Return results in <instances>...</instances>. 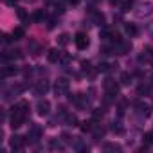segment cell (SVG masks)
Masks as SVG:
<instances>
[{
    "mask_svg": "<svg viewBox=\"0 0 153 153\" xmlns=\"http://www.w3.org/2000/svg\"><path fill=\"white\" fill-rule=\"evenodd\" d=\"M144 139H146V142H153V131L146 133V135H144Z\"/></svg>",
    "mask_w": 153,
    "mask_h": 153,
    "instance_id": "1f68e13d",
    "label": "cell"
},
{
    "mask_svg": "<svg viewBox=\"0 0 153 153\" xmlns=\"http://www.w3.org/2000/svg\"><path fill=\"white\" fill-rule=\"evenodd\" d=\"M6 2H7V4H9V6H13V4H15V2H16V0H6Z\"/></svg>",
    "mask_w": 153,
    "mask_h": 153,
    "instance_id": "e575fe53",
    "label": "cell"
},
{
    "mask_svg": "<svg viewBox=\"0 0 153 153\" xmlns=\"http://www.w3.org/2000/svg\"><path fill=\"white\" fill-rule=\"evenodd\" d=\"M24 34H25L24 27H16V29L13 31V36H15V40H20V38H24Z\"/></svg>",
    "mask_w": 153,
    "mask_h": 153,
    "instance_id": "e0dca14e",
    "label": "cell"
},
{
    "mask_svg": "<svg viewBox=\"0 0 153 153\" xmlns=\"http://www.w3.org/2000/svg\"><path fill=\"white\" fill-rule=\"evenodd\" d=\"M43 18H45V11H43V9L34 11V15H33V20H34V22H42Z\"/></svg>",
    "mask_w": 153,
    "mask_h": 153,
    "instance_id": "9a60e30c",
    "label": "cell"
},
{
    "mask_svg": "<svg viewBox=\"0 0 153 153\" xmlns=\"http://www.w3.org/2000/svg\"><path fill=\"white\" fill-rule=\"evenodd\" d=\"M61 56H63V54H61L58 49H51L49 54H47V59H49L51 63H58V61L61 59Z\"/></svg>",
    "mask_w": 153,
    "mask_h": 153,
    "instance_id": "8992f818",
    "label": "cell"
},
{
    "mask_svg": "<svg viewBox=\"0 0 153 153\" xmlns=\"http://www.w3.org/2000/svg\"><path fill=\"white\" fill-rule=\"evenodd\" d=\"M103 135H105V128H96V131H94V137H96V140H99Z\"/></svg>",
    "mask_w": 153,
    "mask_h": 153,
    "instance_id": "484cf974",
    "label": "cell"
},
{
    "mask_svg": "<svg viewBox=\"0 0 153 153\" xmlns=\"http://www.w3.org/2000/svg\"><path fill=\"white\" fill-rule=\"evenodd\" d=\"M65 121H67L68 126H78V117H76L74 114H67L65 115Z\"/></svg>",
    "mask_w": 153,
    "mask_h": 153,
    "instance_id": "4fadbf2b",
    "label": "cell"
},
{
    "mask_svg": "<svg viewBox=\"0 0 153 153\" xmlns=\"http://www.w3.org/2000/svg\"><path fill=\"white\" fill-rule=\"evenodd\" d=\"M49 110H51V105H49V101H45V99H40V101L36 103V112H38V115H49Z\"/></svg>",
    "mask_w": 153,
    "mask_h": 153,
    "instance_id": "5b68a950",
    "label": "cell"
},
{
    "mask_svg": "<svg viewBox=\"0 0 153 153\" xmlns=\"http://www.w3.org/2000/svg\"><path fill=\"white\" fill-rule=\"evenodd\" d=\"M130 81H131L130 72H123V74H121V83H123V85H128Z\"/></svg>",
    "mask_w": 153,
    "mask_h": 153,
    "instance_id": "d6986e66",
    "label": "cell"
},
{
    "mask_svg": "<svg viewBox=\"0 0 153 153\" xmlns=\"http://www.w3.org/2000/svg\"><path fill=\"white\" fill-rule=\"evenodd\" d=\"M135 108H137V112L140 114V115H144V117H148L151 112H149V106L146 105V103H135Z\"/></svg>",
    "mask_w": 153,
    "mask_h": 153,
    "instance_id": "8fae6325",
    "label": "cell"
},
{
    "mask_svg": "<svg viewBox=\"0 0 153 153\" xmlns=\"http://www.w3.org/2000/svg\"><path fill=\"white\" fill-rule=\"evenodd\" d=\"M42 51H43V45H38L36 42H31V43H29V52H31L33 56H40Z\"/></svg>",
    "mask_w": 153,
    "mask_h": 153,
    "instance_id": "30bf717a",
    "label": "cell"
},
{
    "mask_svg": "<svg viewBox=\"0 0 153 153\" xmlns=\"http://www.w3.org/2000/svg\"><path fill=\"white\" fill-rule=\"evenodd\" d=\"M131 4H133L131 0H124V2L121 4V9H123V11L126 13V11H130V9H131Z\"/></svg>",
    "mask_w": 153,
    "mask_h": 153,
    "instance_id": "603a6c76",
    "label": "cell"
},
{
    "mask_svg": "<svg viewBox=\"0 0 153 153\" xmlns=\"http://www.w3.org/2000/svg\"><path fill=\"white\" fill-rule=\"evenodd\" d=\"M151 85H153V76H151Z\"/></svg>",
    "mask_w": 153,
    "mask_h": 153,
    "instance_id": "f35d334b",
    "label": "cell"
},
{
    "mask_svg": "<svg viewBox=\"0 0 153 153\" xmlns=\"http://www.w3.org/2000/svg\"><path fill=\"white\" fill-rule=\"evenodd\" d=\"M25 119H27L25 114H22V112H13V117H11V128H13V130L20 128V126L25 123Z\"/></svg>",
    "mask_w": 153,
    "mask_h": 153,
    "instance_id": "7a4b0ae2",
    "label": "cell"
},
{
    "mask_svg": "<svg viewBox=\"0 0 153 153\" xmlns=\"http://www.w3.org/2000/svg\"><path fill=\"white\" fill-rule=\"evenodd\" d=\"M105 149H108V151H121V146H119V144H110V142H106V144H105Z\"/></svg>",
    "mask_w": 153,
    "mask_h": 153,
    "instance_id": "7402d4cb",
    "label": "cell"
},
{
    "mask_svg": "<svg viewBox=\"0 0 153 153\" xmlns=\"http://www.w3.org/2000/svg\"><path fill=\"white\" fill-rule=\"evenodd\" d=\"M49 146H51L52 149H61V148H63V146L59 144V140H56V139H52V140L49 142Z\"/></svg>",
    "mask_w": 153,
    "mask_h": 153,
    "instance_id": "4316f807",
    "label": "cell"
},
{
    "mask_svg": "<svg viewBox=\"0 0 153 153\" xmlns=\"http://www.w3.org/2000/svg\"><path fill=\"white\" fill-rule=\"evenodd\" d=\"M78 2H79V0H70V4H72V6H76Z\"/></svg>",
    "mask_w": 153,
    "mask_h": 153,
    "instance_id": "d590c367",
    "label": "cell"
},
{
    "mask_svg": "<svg viewBox=\"0 0 153 153\" xmlns=\"http://www.w3.org/2000/svg\"><path fill=\"white\" fill-rule=\"evenodd\" d=\"M24 144H25V137H18V135H15V137L11 139V146H13V149H22Z\"/></svg>",
    "mask_w": 153,
    "mask_h": 153,
    "instance_id": "ba28073f",
    "label": "cell"
},
{
    "mask_svg": "<svg viewBox=\"0 0 153 153\" xmlns=\"http://www.w3.org/2000/svg\"><path fill=\"white\" fill-rule=\"evenodd\" d=\"M114 51L117 52V54H128L130 51H131V43L130 42H119V43H115V47H114Z\"/></svg>",
    "mask_w": 153,
    "mask_h": 153,
    "instance_id": "277c9868",
    "label": "cell"
},
{
    "mask_svg": "<svg viewBox=\"0 0 153 153\" xmlns=\"http://www.w3.org/2000/svg\"><path fill=\"white\" fill-rule=\"evenodd\" d=\"M74 43H76V47H78L79 51H85V49H88L90 40H88V36L85 33H78V34L74 36Z\"/></svg>",
    "mask_w": 153,
    "mask_h": 153,
    "instance_id": "6da1fadb",
    "label": "cell"
},
{
    "mask_svg": "<svg viewBox=\"0 0 153 153\" xmlns=\"http://www.w3.org/2000/svg\"><path fill=\"white\" fill-rule=\"evenodd\" d=\"M110 67L112 65H108V63H99L97 65V72H106V70H110Z\"/></svg>",
    "mask_w": 153,
    "mask_h": 153,
    "instance_id": "d4e9b609",
    "label": "cell"
},
{
    "mask_svg": "<svg viewBox=\"0 0 153 153\" xmlns=\"http://www.w3.org/2000/svg\"><path fill=\"white\" fill-rule=\"evenodd\" d=\"M18 72V68H15L13 65H6L4 68H2V78H9V76H15Z\"/></svg>",
    "mask_w": 153,
    "mask_h": 153,
    "instance_id": "7c38bea8",
    "label": "cell"
},
{
    "mask_svg": "<svg viewBox=\"0 0 153 153\" xmlns=\"http://www.w3.org/2000/svg\"><path fill=\"white\" fill-rule=\"evenodd\" d=\"M47 90H49V83H47V81H38V83H36V87H34L36 96H43Z\"/></svg>",
    "mask_w": 153,
    "mask_h": 153,
    "instance_id": "52a82bcc",
    "label": "cell"
},
{
    "mask_svg": "<svg viewBox=\"0 0 153 153\" xmlns=\"http://www.w3.org/2000/svg\"><path fill=\"white\" fill-rule=\"evenodd\" d=\"M137 92H139V96H148L149 94V87L148 85H139Z\"/></svg>",
    "mask_w": 153,
    "mask_h": 153,
    "instance_id": "ffe728a7",
    "label": "cell"
},
{
    "mask_svg": "<svg viewBox=\"0 0 153 153\" xmlns=\"http://www.w3.org/2000/svg\"><path fill=\"white\" fill-rule=\"evenodd\" d=\"M103 115H105V110H103V108H96V110H92V119H94V121L103 119Z\"/></svg>",
    "mask_w": 153,
    "mask_h": 153,
    "instance_id": "5bb4252c",
    "label": "cell"
},
{
    "mask_svg": "<svg viewBox=\"0 0 153 153\" xmlns=\"http://www.w3.org/2000/svg\"><path fill=\"white\" fill-rule=\"evenodd\" d=\"M61 139H63L65 142H70V137H68V133H63V135H61Z\"/></svg>",
    "mask_w": 153,
    "mask_h": 153,
    "instance_id": "d6a6232c",
    "label": "cell"
},
{
    "mask_svg": "<svg viewBox=\"0 0 153 153\" xmlns=\"http://www.w3.org/2000/svg\"><path fill=\"white\" fill-rule=\"evenodd\" d=\"M112 130H114V131H115L117 135H123V133H124V128H123V126H119V123H114Z\"/></svg>",
    "mask_w": 153,
    "mask_h": 153,
    "instance_id": "cb8c5ba5",
    "label": "cell"
},
{
    "mask_svg": "<svg viewBox=\"0 0 153 153\" xmlns=\"http://www.w3.org/2000/svg\"><path fill=\"white\" fill-rule=\"evenodd\" d=\"M94 16H96V24L97 25H105V15H101V13H94Z\"/></svg>",
    "mask_w": 153,
    "mask_h": 153,
    "instance_id": "44dd1931",
    "label": "cell"
},
{
    "mask_svg": "<svg viewBox=\"0 0 153 153\" xmlns=\"http://www.w3.org/2000/svg\"><path fill=\"white\" fill-rule=\"evenodd\" d=\"M68 42H70V36H68L67 33H63V34L58 36V43H59V45H67Z\"/></svg>",
    "mask_w": 153,
    "mask_h": 153,
    "instance_id": "2e32d148",
    "label": "cell"
},
{
    "mask_svg": "<svg viewBox=\"0 0 153 153\" xmlns=\"http://www.w3.org/2000/svg\"><path fill=\"white\" fill-rule=\"evenodd\" d=\"M56 27V18H49V24H47V29H54Z\"/></svg>",
    "mask_w": 153,
    "mask_h": 153,
    "instance_id": "83f0119b",
    "label": "cell"
},
{
    "mask_svg": "<svg viewBox=\"0 0 153 153\" xmlns=\"http://www.w3.org/2000/svg\"><path fill=\"white\" fill-rule=\"evenodd\" d=\"M108 2H110L112 6H117V4H119V0H108Z\"/></svg>",
    "mask_w": 153,
    "mask_h": 153,
    "instance_id": "836d02e7",
    "label": "cell"
},
{
    "mask_svg": "<svg viewBox=\"0 0 153 153\" xmlns=\"http://www.w3.org/2000/svg\"><path fill=\"white\" fill-rule=\"evenodd\" d=\"M18 18H22V20H25V18H27V13H25L24 9H18Z\"/></svg>",
    "mask_w": 153,
    "mask_h": 153,
    "instance_id": "4dcf8cb0",
    "label": "cell"
},
{
    "mask_svg": "<svg viewBox=\"0 0 153 153\" xmlns=\"http://www.w3.org/2000/svg\"><path fill=\"white\" fill-rule=\"evenodd\" d=\"M54 92H56V96L67 94V92H68V81H67L65 78L58 79V81H56V87H54Z\"/></svg>",
    "mask_w": 153,
    "mask_h": 153,
    "instance_id": "3957f363",
    "label": "cell"
},
{
    "mask_svg": "<svg viewBox=\"0 0 153 153\" xmlns=\"http://www.w3.org/2000/svg\"><path fill=\"white\" fill-rule=\"evenodd\" d=\"M94 130V126H92V121H85V123H81V131H92Z\"/></svg>",
    "mask_w": 153,
    "mask_h": 153,
    "instance_id": "ac0fdd59",
    "label": "cell"
},
{
    "mask_svg": "<svg viewBox=\"0 0 153 153\" xmlns=\"http://www.w3.org/2000/svg\"><path fill=\"white\" fill-rule=\"evenodd\" d=\"M90 2H92V4H97V2H99V0H90Z\"/></svg>",
    "mask_w": 153,
    "mask_h": 153,
    "instance_id": "74e56055",
    "label": "cell"
},
{
    "mask_svg": "<svg viewBox=\"0 0 153 153\" xmlns=\"http://www.w3.org/2000/svg\"><path fill=\"white\" fill-rule=\"evenodd\" d=\"M56 13H65V7H63V4H56Z\"/></svg>",
    "mask_w": 153,
    "mask_h": 153,
    "instance_id": "f546056e",
    "label": "cell"
},
{
    "mask_svg": "<svg viewBox=\"0 0 153 153\" xmlns=\"http://www.w3.org/2000/svg\"><path fill=\"white\" fill-rule=\"evenodd\" d=\"M124 31H126V34H128L130 38H135V36L139 34V29H137L135 24H126V25H124Z\"/></svg>",
    "mask_w": 153,
    "mask_h": 153,
    "instance_id": "9c48e42d",
    "label": "cell"
},
{
    "mask_svg": "<svg viewBox=\"0 0 153 153\" xmlns=\"http://www.w3.org/2000/svg\"><path fill=\"white\" fill-rule=\"evenodd\" d=\"M59 61H61V63H63V65H67V63H68V61H70V56H68V54H63V56H61V59H59Z\"/></svg>",
    "mask_w": 153,
    "mask_h": 153,
    "instance_id": "f1b7e54d",
    "label": "cell"
},
{
    "mask_svg": "<svg viewBox=\"0 0 153 153\" xmlns=\"http://www.w3.org/2000/svg\"><path fill=\"white\" fill-rule=\"evenodd\" d=\"M149 33H151V36H153V24L149 25Z\"/></svg>",
    "mask_w": 153,
    "mask_h": 153,
    "instance_id": "8d00e7d4",
    "label": "cell"
}]
</instances>
